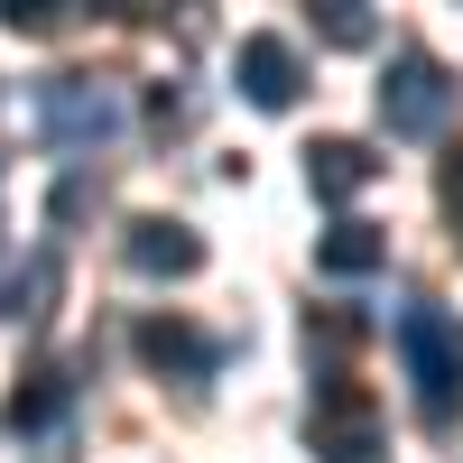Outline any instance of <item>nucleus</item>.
Listing matches in <instances>:
<instances>
[{"instance_id": "nucleus-8", "label": "nucleus", "mask_w": 463, "mask_h": 463, "mask_svg": "<svg viewBox=\"0 0 463 463\" xmlns=\"http://www.w3.org/2000/svg\"><path fill=\"white\" fill-rule=\"evenodd\" d=\"M371 176H380V158H371L362 139H316V148H306V185H316L325 204H353Z\"/></svg>"}, {"instance_id": "nucleus-10", "label": "nucleus", "mask_w": 463, "mask_h": 463, "mask_svg": "<svg viewBox=\"0 0 463 463\" xmlns=\"http://www.w3.org/2000/svg\"><path fill=\"white\" fill-rule=\"evenodd\" d=\"M65 408H74V380H65V371H28V390L10 399V427H19V436H56Z\"/></svg>"}, {"instance_id": "nucleus-1", "label": "nucleus", "mask_w": 463, "mask_h": 463, "mask_svg": "<svg viewBox=\"0 0 463 463\" xmlns=\"http://www.w3.org/2000/svg\"><path fill=\"white\" fill-rule=\"evenodd\" d=\"M399 371H408V390H417V408L436 417H463V325L445 316L436 297H408L399 306Z\"/></svg>"}, {"instance_id": "nucleus-11", "label": "nucleus", "mask_w": 463, "mask_h": 463, "mask_svg": "<svg viewBox=\"0 0 463 463\" xmlns=\"http://www.w3.org/2000/svg\"><path fill=\"white\" fill-rule=\"evenodd\" d=\"M316 37H325V47H371L380 19L362 10V0H316Z\"/></svg>"}, {"instance_id": "nucleus-5", "label": "nucleus", "mask_w": 463, "mask_h": 463, "mask_svg": "<svg viewBox=\"0 0 463 463\" xmlns=\"http://www.w3.org/2000/svg\"><path fill=\"white\" fill-rule=\"evenodd\" d=\"M232 84H241V102H260V111H288V102L306 93V65H297V47H288V37L250 28L241 47H232Z\"/></svg>"}, {"instance_id": "nucleus-7", "label": "nucleus", "mask_w": 463, "mask_h": 463, "mask_svg": "<svg viewBox=\"0 0 463 463\" xmlns=\"http://www.w3.org/2000/svg\"><path fill=\"white\" fill-rule=\"evenodd\" d=\"M139 362H158V371H176V380H204V371L222 362V343L195 334L185 316H148V325H139Z\"/></svg>"}, {"instance_id": "nucleus-13", "label": "nucleus", "mask_w": 463, "mask_h": 463, "mask_svg": "<svg viewBox=\"0 0 463 463\" xmlns=\"http://www.w3.org/2000/svg\"><path fill=\"white\" fill-rule=\"evenodd\" d=\"M47 288H56V269H47V260H28V279L10 288V306H0V316H10V325H19V316H37V297H47Z\"/></svg>"}, {"instance_id": "nucleus-2", "label": "nucleus", "mask_w": 463, "mask_h": 463, "mask_svg": "<svg viewBox=\"0 0 463 463\" xmlns=\"http://www.w3.org/2000/svg\"><path fill=\"white\" fill-rule=\"evenodd\" d=\"M121 121H130L121 84H102V74H47V84H37V130L56 148H102Z\"/></svg>"}, {"instance_id": "nucleus-6", "label": "nucleus", "mask_w": 463, "mask_h": 463, "mask_svg": "<svg viewBox=\"0 0 463 463\" xmlns=\"http://www.w3.org/2000/svg\"><path fill=\"white\" fill-rule=\"evenodd\" d=\"M121 260L139 269V279H195V269H204V232L176 222V213H139L121 232Z\"/></svg>"}, {"instance_id": "nucleus-14", "label": "nucleus", "mask_w": 463, "mask_h": 463, "mask_svg": "<svg viewBox=\"0 0 463 463\" xmlns=\"http://www.w3.org/2000/svg\"><path fill=\"white\" fill-rule=\"evenodd\" d=\"M436 195H445V213L463 222V148H445V167H436Z\"/></svg>"}, {"instance_id": "nucleus-3", "label": "nucleus", "mask_w": 463, "mask_h": 463, "mask_svg": "<svg viewBox=\"0 0 463 463\" xmlns=\"http://www.w3.org/2000/svg\"><path fill=\"white\" fill-rule=\"evenodd\" d=\"M445 111H454V74L436 56H390V74H380V130L390 139H436L445 130Z\"/></svg>"}, {"instance_id": "nucleus-4", "label": "nucleus", "mask_w": 463, "mask_h": 463, "mask_svg": "<svg viewBox=\"0 0 463 463\" xmlns=\"http://www.w3.org/2000/svg\"><path fill=\"white\" fill-rule=\"evenodd\" d=\"M306 436H316L325 463H371V454H380V417H371L362 390L325 380V390H316V417H306Z\"/></svg>"}, {"instance_id": "nucleus-9", "label": "nucleus", "mask_w": 463, "mask_h": 463, "mask_svg": "<svg viewBox=\"0 0 463 463\" xmlns=\"http://www.w3.org/2000/svg\"><path fill=\"white\" fill-rule=\"evenodd\" d=\"M380 260H390V241H380V222H362V213H343L325 241H316V269H325V279H371Z\"/></svg>"}, {"instance_id": "nucleus-12", "label": "nucleus", "mask_w": 463, "mask_h": 463, "mask_svg": "<svg viewBox=\"0 0 463 463\" xmlns=\"http://www.w3.org/2000/svg\"><path fill=\"white\" fill-rule=\"evenodd\" d=\"M0 19L19 37H47V28H65V0H0Z\"/></svg>"}]
</instances>
